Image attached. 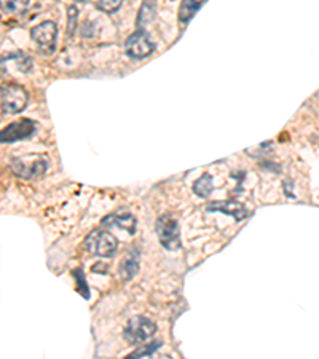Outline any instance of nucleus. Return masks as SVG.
I'll return each instance as SVG.
<instances>
[{
	"label": "nucleus",
	"mask_w": 319,
	"mask_h": 359,
	"mask_svg": "<svg viewBox=\"0 0 319 359\" xmlns=\"http://www.w3.org/2000/svg\"><path fill=\"white\" fill-rule=\"evenodd\" d=\"M85 249L91 256L109 259L112 257L118 249V241L115 236L106 230H93L85 238Z\"/></svg>",
	"instance_id": "1"
},
{
	"label": "nucleus",
	"mask_w": 319,
	"mask_h": 359,
	"mask_svg": "<svg viewBox=\"0 0 319 359\" xmlns=\"http://www.w3.org/2000/svg\"><path fill=\"white\" fill-rule=\"evenodd\" d=\"M29 95L27 91L20 85L8 83L2 86L0 91V104H2V114L4 115H15L20 114L27 106Z\"/></svg>",
	"instance_id": "2"
},
{
	"label": "nucleus",
	"mask_w": 319,
	"mask_h": 359,
	"mask_svg": "<svg viewBox=\"0 0 319 359\" xmlns=\"http://www.w3.org/2000/svg\"><path fill=\"white\" fill-rule=\"evenodd\" d=\"M11 171L22 179H36L48 170V161L42 155H26L11 160Z\"/></svg>",
	"instance_id": "3"
},
{
	"label": "nucleus",
	"mask_w": 319,
	"mask_h": 359,
	"mask_svg": "<svg viewBox=\"0 0 319 359\" xmlns=\"http://www.w3.org/2000/svg\"><path fill=\"white\" fill-rule=\"evenodd\" d=\"M156 332V324L147 316H135L128 321L125 327V340L131 345L146 344Z\"/></svg>",
	"instance_id": "4"
},
{
	"label": "nucleus",
	"mask_w": 319,
	"mask_h": 359,
	"mask_svg": "<svg viewBox=\"0 0 319 359\" xmlns=\"http://www.w3.org/2000/svg\"><path fill=\"white\" fill-rule=\"evenodd\" d=\"M155 229L161 246L168 251H176V249L181 248V231H179L177 222L171 216L165 214V216L158 217Z\"/></svg>",
	"instance_id": "5"
},
{
	"label": "nucleus",
	"mask_w": 319,
	"mask_h": 359,
	"mask_svg": "<svg viewBox=\"0 0 319 359\" xmlns=\"http://www.w3.org/2000/svg\"><path fill=\"white\" fill-rule=\"evenodd\" d=\"M154 50L155 45L150 40L149 34L142 31V29H137L135 34H131L125 43L126 55L133 57V60H144V57L152 55Z\"/></svg>",
	"instance_id": "6"
},
{
	"label": "nucleus",
	"mask_w": 319,
	"mask_h": 359,
	"mask_svg": "<svg viewBox=\"0 0 319 359\" xmlns=\"http://www.w3.org/2000/svg\"><path fill=\"white\" fill-rule=\"evenodd\" d=\"M31 37L34 42L39 45V50L43 55H51L56 46V37H57V26L53 21H45L42 25L32 27Z\"/></svg>",
	"instance_id": "7"
},
{
	"label": "nucleus",
	"mask_w": 319,
	"mask_h": 359,
	"mask_svg": "<svg viewBox=\"0 0 319 359\" xmlns=\"http://www.w3.org/2000/svg\"><path fill=\"white\" fill-rule=\"evenodd\" d=\"M36 121L29 118H21L18 121H13L8 126H5L0 133V141L4 144H11L16 141H22V139L31 137L36 133Z\"/></svg>",
	"instance_id": "8"
},
{
	"label": "nucleus",
	"mask_w": 319,
	"mask_h": 359,
	"mask_svg": "<svg viewBox=\"0 0 319 359\" xmlns=\"http://www.w3.org/2000/svg\"><path fill=\"white\" fill-rule=\"evenodd\" d=\"M208 211L224 212V214H227V216L236 219V221H243V219H246L249 216L247 208L245 205H241V203L233 201V200L210 203V206H208Z\"/></svg>",
	"instance_id": "9"
},
{
	"label": "nucleus",
	"mask_w": 319,
	"mask_h": 359,
	"mask_svg": "<svg viewBox=\"0 0 319 359\" xmlns=\"http://www.w3.org/2000/svg\"><path fill=\"white\" fill-rule=\"evenodd\" d=\"M102 225H117V227L126 230L128 233H136V227H137V221L133 214H114V216H107L102 221Z\"/></svg>",
	"instance_id": "10"
},
{
	"label": "nucleus",
	"mask_w": 319,
	"mask_h": 359,
	"mask_svg": "<svg viewBox=\"0 0 319 359\" xmlns=\"http://www.w3.org/2000/svg\"><path fill=\"white\" fill-rule=\"evenodd\" d=\"M139 269V256L137 252L126 254V257L120 262V276L123 281H131Z\"/></svg>",
	"instance_id": "11"
},
{
	"label": "nucleus",
	"mask_w": 319,
	"mask_h": 359,
	"mask_svg": "<svg viewBox=\"0 0 319 359\" xmlns=\"http://www.w3.org/2000/svg\"><path fill=\"white\" fill-rule=\"evenodd\" d=\"M201 7L203 5H200L196 0H182L181 8H179V21H181L182 25H187Z\"/></svg>",
	"instance_id": "12"
},
{
	"label": "nucleus",
	"mask_w": 319,
	"mask_h": 359,
	"mask_svg": "<svg viewBox=\"0 0 319 359\" xmlns=\"http://www.w3.org/2000/svg\"><path fill=\"white\" fill-rule=\"evenodd\" d=\"M212 176L208 175V172L201 175L198 181L194 184V192L196 196H200V198H208V196L212 194Z\"/></svg>",
	"instance_id": "13"
},
{
	"label": "nucleus",
	"mask_w": 319,
	"mask_h": 359,
	"mask_svg": "<svg viewBox=\"0 0 319 359\" xmlns=\"http://www.w3.org/2000/svg\"><path fill=\"white\" fill-rule=\"evenodd\" d=\"M155 16V4L152 0H146V2L142 4L141 10H139V16H137V26L139 29H142L144 25H147L154 20Z\"/></svg>",
	"instance_id": "14"
},
{
	"label": "nucleus",
	"mask_w": 319,
	"mask_h": 359,
	"mask_svg": "<svg viewBox=\"0 0 319 359\" xmlns=\"http://www.w3.org/2000/svg\"><path fill=\"white\" fill-rule=\"evenodd\" d=\"M31 0H2V10L5 13H21L25 11Z\"/></svg>",
	"instance_id": "15"
},
{
	"label": "nucleus",
	"mask_w": 319,
	"mask_h": 359,
	"mask_svg": "<svg viewBox=\"0 0 319 359\" xmlns=\"http://www.w3.org/2000/svg\"><path fill=\"white\" fill-rule=\"evenodd\" d=\"M158 348H161V341L160 340H155V341H152V344L150 345H144V346H141V348H139L137 351H135V353H131L130 356L128 358H146V356H152L154 353L158 350Z\"/></svg>",
	"instance_id": "16"
},
{
	"label": "nucleus",
	"mask_w": 319,
	"mask_h": 359,
	"mask_svg": "<svg viewBox=\"0 0 319 359\" xmlns=\"http://www.w3.org/2000/svg\"><path fill=\"white\" fill-rule=\"evenodd\" d=\"M96 5V8H100L101 11H106V13H114L120 8V5L123 0H93Z\"/></svg>",
	"instance_id": "17"
},
{
	"label": "nucleus",
	"mask_w": 319,
	"mask_h": 359,
	"mask_svg": "<svg viewBox=\"0 0 319 359\" xmlns=\"http://www.w3.org/2000/svg\"><path fill=\"white\" fill-rule=\"evenodd\" d=\"M72 275H74L75 278H77V283H79V291L82 292V295H85L86 299H88L90 295H88V287H86V283H85V275H83V271H82V270H75Z\"/></svg>",
	"instance_id": "18"
},
{
	"label": "nucleus",
	"mask_w": 319,
	"mask_h": 359,
	"mask_svg": "<svg viewBox=\"0 0 319 359\" xmlns=\"http://www.w3.org/2000/svg\"><path fill=\"white\" fill-rule=\"evenodd\" d=\"M77 18H79V11L75 7H69V27H67V34L72 36L75 31V25H77Z\"/></svg>",
	"instance_id": "19"
},
{
	"label": "nucleus",
	"mask_w": 319,
	"mask_h": 359,
	"mask_svg": "<svg viewBox=\"0 0 319 359\" xmlns=\"http://www.w3.org/2000/svg\"><path fill=\"white\" fill-rule=\"evenodd\" d=\"M79 2H85V0H79Z\"/></svg>",
	"instance_id": "20"
}]
</instances>
